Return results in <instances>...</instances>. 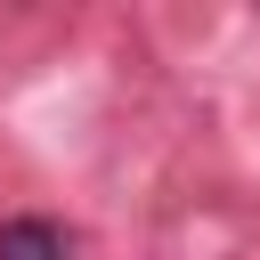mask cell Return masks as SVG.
I'll list each match as a JSON object with an SVG mask.
<instances>
[{
	"instance_id": "6da1fadb",
	"label": "cell",
	"mask_w": 260,
	"mask_h": 260,
	"mask_svg": "<svg viewBox=\"0 0 260 260\" xmlns=\"http://www.w3.org/2000/svg\"><path fill=\"white\" fill-rule=\"evenodd\" d=\"M0 260H73L57 219H8L0 228Z\"/></svg>"
}]
</instances>
